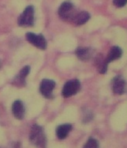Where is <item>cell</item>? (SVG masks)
<instances>
[{
	"label": "cell",
	"mask_w": 127,
	"mask_h": 148,
	"mask_svg": "<svg viewBox=\"0 0 127 148\" xmlns=\"http://www.w3.org/2000/svg\"><path fill=\"white\" fill-rule=\"evenodd\" d=\"M12 112L14 116L17 119L22 120L25 117V113H26V110H25V106L23 105L22 102L21 100H16L13 105H12Z\"/></svg>",
	"instance_id": "obj_7"
},
{
	"label": "cell",
	"mask_w": 127,
	"mask_h": 148,
	"mask_svg": "<svg viewBox=\"0 0 127 148\" xmlns=\"http://www.w3.org/2000/svg\"><path fill=\"white\" fill-rule=\"evenodd\" d=\"M80 88H81V84H80L79 80H69L66 83L65 85L63 86V88H62V96L65 97V98L73 96L78 92Z\"/></svg>",
	"instance_id": "obj_4"
},
{
	"label": "cell",
	"mask_w": 127,
	"mask_h": 148,
	"mask_svg": "<svg viewBox=\"0 0 127 148\" xmlns=\"http://www.w3.org/2000/svg\"><path fill=\"white\" fill-rule=\"evenodd\" d=\"M17 23L20 26H32L34 24V8L29 6L26 7L22 14L19 16Z\"/></svg>",
	"instance_id": "obj_2"
},
{
	"label": "cell",
	"mask_w": 127,
	"mask_h": 148,
	"mask_svg": "<svg viewBox=\"0 0 127 148\" xmlns=\"http://www.w3.org/2000/svg\"><path fill=\"white\" fill-rule=\"evenodd\" d=\"M29 140L34 145H36L38 147H44L46 145V136L43 133L42 127L37 125L32 126L30 131Z\"/></svg>",
	"instance_id": "obj_1"
},
{
	"label": "cell",
	"mask_w": 127,
	"mask_h": 148,
	"mask_svg": "<svg viewBox=\"0 0 127 148\" xmlns=\"http://www.w3.org/2000/svg\"><path fill=\"white\" fill-rule=\"evenodd\" d=\"M59 15L63 20H72L76 16L74 5L70 2H65L60 6L59 9Z\"/></svg>",
	"instance_id": "obj_3"
},
{
	"label": "cell",
	"mask_w": 127,
	"mask_h": 148,
	"mask_svg": "<svg viewBox=\"0 0 127 148\" xmlns=\"http://www.w3.org/2000/svg\"><path fill=\"white\" fill-rule=\"evenodd\" d=\"M95 62H96V67L98 69V71H99L100 73L104 74L107 72L108 63L107 62L106 58H103V55L99 54V55L96 57Z\"/></svg>",
	"instance_id": "obj_14"
},
{
	"label": "cell",
	"mask_w": 127,
	"mask_h": 148,
	"mask_svg": "<svg viewBox=\"0 0 127 148\" xmlns=\"http://www.w3.org/2000/svg\"><path fill=\"white\" fill-rule=\"evenodd\" d=\"M121 54H122V51H121V48H119L118 47H113L110 50V51H109L107 58H106L107 62L109 64V63L113 62L115 60L119 59V58L121 56Z\"/></svg>",
	"instance_id": "obj_12"
},
{
	"label": "cell",
	"mask_w": 127,
	"mask_h": 148,
	"mask_svg": "<svg viewBox=\"0 0 127 148\" xmlns=\"http://www.w3.org/2000/svg\"><path fill=\"white\" fill-rule=\"evenodd\" d=\"M76 54L77 58L81 61H87L92 57V51L88 47H78L76 50Z\"/></svg>",
	"instance_id": "obj_11"
},
{
	"label": "cell",
	"mask_w": 127,
	"mask_h": 148,
	"mask_svg": "<svg viewBox=\"0 0 127 148\" xmlns=\"http://www.w3.org/2000/svg\"><path fill=\"white\" fill-rule=\"evenodd\" d=\"M30 72L29 66H25L15 77L14 80V84L17 87H22L26 84V78Z\"/></svg>",
	"instance_id": "obj_8"
},
{
	"label": "cell",
	"mask_w": 127,
	"mask_h": 148,
	"mask_svg": "<svg viewBox=\"0 0 127 148\" xmlns=\"http://www.w3.org/2000/svg\"><path fill=\"white\" fill-rule=\"evenodd\" d=\"M26 40L28 42L32 43V45L37 47V48L41 49V50H45L47 48V40H45L44 36L43 35H36L32 32H28L26 35Z\"/></svg>",
	"instance_id": "obj_5"
},
{
	"label": "cell",
	"mask_w": 127,
	"mask_h": 148,
	"mask_svg": "<svg viewBox=\"0 0 127 148\" xmlns=\"http://www.w3.org/2000/svg\"><path fill=\"white\" fill-rule=\"evenodd\" d=\"M113 3L117 7H123L127 3V0H113Z\"/></svg>",
	"instance_id": "obj_16"
},
{
	"label": "cell",
	"mask_w": 127,
	"mask_h": 148,
	"mask_svg": "<svg viewBox=\"0 0 127 148\" xmlns=\"http://www.w3.org/2000/svg\"><path fill=\"white\" fill-rule=\"evenodd\" d=\"M55 87V82L54 80L44 79L42 80L40 84V93L43 95V96L47 99H51L52 98V91Z\"/></svg>",
	"instance_id": "obj_6"
},
{
	"label": "cell",
	"mask_w": 127,
	"mask_h": 148,
	"mask_svg": "<svg viewBox=\"0 0 127 148\" xmlns=\"http://www.w3.org/2000/svg\"><path fill=\"white\" fill-rule=\"evenodd\" d=\"M90 18V15L86 11L80 12L78 14H77L76 16L73 19V21L76 25H81L87 22L88 21Z\"/></svg>",
	"instance_id": "obj_13"
},
{
	"label": "cell",
	"mask_w": 127,
	"mask_h": 148,
	"mask_svg": "<svg viewBox=\"0 0 127 148\" xmlns=\"http://www.w3.org/2000/svg\"><path fill=\"white\" fill-rule=\"evenodd\" d=\"M83 148H99V143L94 138H89Z\"/></svg>",
	"instance_id": "obj_15"
},
{
	"label": "cell",
	"mask_w": 127,
	"mask_h": 148,
	"mask_svg": "<svg viewBox=\"0 0 127 148\" xmlns=\"http://www.w3.org/2000/svg\"><path fill=\"white\" fill-rule=\"evenodd\" d=\"M126 83L125 80L121 77H116L112 82V90L114 93L118 95H121L124 93Z\"/></svg>",
	"instance_id": "obj_9"
},
{
	"label": "cell",
	"mask_w": 127,
	"mask_h": 148,
	"mask_svg": "<svg viewBox=\"0 0 127 148\" xmlns=\"http://www.w3.org/2000/svg\"><path fill=\"white\" fill-rule=\"evenodd\" d=\"M1 66H2V64H1V62H0V68H1Z\"/></svg>",
	"instance_id": "obj_17"
},
{
	"label": "cell",
	"mask_w": 127,
	"mask_h": 148,
	"mask_svg": "<svg viewBox=\"0 0 127 148\" xmlns=\"http://www.w3.org/2000/svg\"><path fill=\"white\" fill-rule=\"evenodd\" d=\"M72 129V125L70 124H65L58 126L56 128V136L59 140H64L66 138L69 132Z\"/></svg>",
	"instance_id": "obj_10"
}]
</instances>
